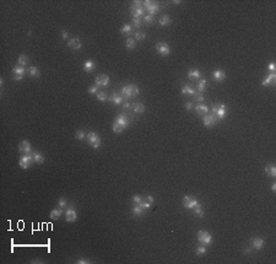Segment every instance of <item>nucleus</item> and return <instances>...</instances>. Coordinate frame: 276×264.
Instances as JSON below:
<instances>
[{"label": "nucleus", "instance_id": "2f4dec72", "mask_svg": "<svg viewBox=\"0 0 276 264\" xmlns=\"http://www.w3.org/2000/svg\"><path fill=\"white\" fill-rule=\"evenodd\" d=\"M27 71H28V75L33 76V78H37V76H39V70L36 66H30L28 69H27Z\"/></svg>", "mask_w": 276, "mask_h": 264}, {"label": "nucleus", "instance_id": "ddd939ff", "mask_svg": "<svg viewBox=\"0 0 276 264\" xmlns=\"http://www.w3.org/2000/svg\"><path fill=\"white\" fill-rule=\"evenodd\" d=\"M108 82H109V78L107 75H100L96 78V85L97 86H107L108 85Z\"/></svg>", "mask_w": 276, "mask_h": 264}, {"label": "nucleus", "instance_id": "f03ea898", "mask_svg": "<svg viewBox=\"0 0 276 264\" xmlns=\"http://www.w3.org/2000/svg\"><path fill=\"white\" fill-rule=\"evenodd\" d=\"M87 140H88V144L91 145L93 149H98L101 146V138L95 133V131H90L87 134Z\"/></svg>", "mask_w": 276, "mask_h": 264}, {"label": "nucleus", "instance_id": "58836bf2", "mask_svg": "<svg viewBox=\"0 0 276 264\" xmlns=\"http://www.w3.org/2000/svg\"><path fill=\"white\" fill-rule=\"evenodd\" d=\"M205 253H206V247H205L204 245L196 248V254H198V255H203V254H205Z\"/></svg>", "mask_w": 276, "mask_h": 264}, {"label": "nucleus", "instance_id": "423d86ee", "mask_svg": "<svg viewBox=\"0 0 276 264\" xmlns=\"http://www.w3.org/2000/svg\"><path fill=\"white\" fill-rule=\"evenodd\" d=\"M33 162V157H32V154H26L25 156H22L21 158H20V167L23 168V170H27L31 166V163Z\"/></svg>", "mask_w": 276, "mask_h": 264}, {"label": "nucleus", "instance_id": "4d7b16f0", "mask_svg": "<svg viewBox=\"0 0 276 264\" xmlns=\"http://www.w3.org/2000/svg\"><path fill=\"white\" fill-rule=\"evenodd\" d=\"M141 1H137V0H135V1H133V6H141Z\"/></svg>", "mask_w": 276, "mask_h": 264}, {"label": "nucleus", "instance_id": "cd10ccee", "mask_svg": "<svg viewBox=\"0 0 276 264\" xmlns=\"http://www.w3.org/2000/svg\"><path fill=\"white\" fill-rule=\"evenodd\" d=\"M206 86H208V82H206V80H205V79H201V80H199V81H198V91H199L200 93L205 91Z\"/></svg>", "mask_w": 276, "mask_h": 264}, {"label": "nucleus", "instance_id": "6ab92c4d", "mask_svg": "<svg viewBox=\"0 0 276 264\" xmlns=\"http://www.w3.org/2000/svg\"><path fill=\"white\" fill-rule=\"evenodd\" d=\"M32 157H33V162H36V163H43L44 162V156L38 151H33Z\"/></svg>", "mask_w": 276, "mask_h": 264}, {"label": "nucleus", "instance_id": "f257e3e1", "mask_svg": "<svg viewBox=\"0 0 276 264\" xmlns=\"http://www.w3.org/2000/svg\"><path fill=\"white\" fill-rule=\"evenodd\" d=\"M140 92V88L137 87L136 85H128V86H124L122 88V93L125 98H130V97H134L137 93Z\"/></svg>", "mask_w": 276, "mask_h": 264}, {"label": "nucleus", "instance_id": "39448f33", "mask_svg": "<svg viewBox=\"0 0 276 264\" xmlns=\"http://www.w3.org/2000/svg\"><path fill=\"white\" fill-rule=\"evenodd\" d=\"M199 204L198 199L193 198V197H189V196H185L183 198V206L187 208V209H194V208Z\"/></svg>", "mask_w": 276, "mask_h": 264}, {"label": "nucleus", "instance_id": "dca6fc26", "mask_svg": "<svg viewBox=\"0 0 276 264\" xmlns=\"http://www.w3.org/2000/svg\"><path fill=\"white\" fill-rule=\"evenodd\" d=\"M69 47L71 48V49H75V51H78V49H80V48L82 47V44H81V41L79 39V38H71L70 41H69Z\"/></svg>", "mask_w": 276, "mask_h": 264}, {"label": "nucleus", "instance_id": "b1692460", "mask_svg": "<svg viewBox=\"0 0 276 264\" xmlns=\"http://www.w3.org/2000/svg\"><path fill=\"white\" fill-rule=\"evenodd\" d=\"M61 214H63V210H61V208H60V209H53V210L51 211V214H49V216H51V219H53V220H58V219L61 216Z\"/></svg>", "mask_w": 276, "mask_h": 264}, {"label": "nucleus", "instance_id": "3c124183", "mask_svg": "<svg viewBox=\"0 0 276 264\" xmlns=\"http://www.w3.org/2000/svg\"><path fill=\"white\" fill-rule=\"evenodd\" d=\"M185 108H187L188 111L193 109V102H187V103H185Z\"/></svg>", "mask_w": 276, "mask_h": 264}, {"label": "nucleus", "instance_id": "6e6d98bb", "mask_svg": "<svg viewBox=\"0 0 276 264\" xmlns=\"http://www.w3.org/2000/svg\"><path fill=\"white\" fill-rule=\"evenodd\" d=\"M68 36H69L68 31H65V30H63V31H61V37H63V38H68Z\"/></svg>", "mask_w": 276, "mask_h": 264}, {"label": "nucleus", "instance_id": "a878e982", "mask_svg": "<svg viewBox=\"0 0 276 264\" xmlns=\"http://www.w3.org/2000/svg\"><path fill=\"white\" fill-rule=\"evenodd\" d=\"M17 63H18L20 66L27 65V64H28V57H27L26 54H21V55L18 57V59H17Z\"/></svg>", "mask_w": 276, "mask_h": 264}, {"label": "nucleus", "instance_id": "37998d69", "mask_svg": "<svg viewBox=\"0 0 276 264\" xmlns=\"http://www.w3.org/2000/svg\"><path fill=\"white\" fill-rule=\"evenodd\" d=\"M130 31H132V26H130V25H124L122 29H120V32H122V33H129Z\"/></svg>", "mask_w": 276, "mask_h": 264}, {"label": "nucleus", "instance_id": "5701e85b", "mask_svg": "<svg viewBox=\"0 0 276 264\" xmlns=\"http://www.w3.org/2000/svg\"><path fill=\"white\" fill-rule=\"evenodd\" d=\"M95 63L92 60H86L85 63H84V70L85 71H87V73H91V71H93L95 70Z\"/></svg>", "mask_w": 276, "mask_h": 264}, {"label": "nucleus", "instance_id": "20e7f679", "mask_svg": "<svg viewBox=\"0 0 276 264\" xmlns=\"http://www.w3.org/2000/svg\"><path fill=\"white\" fill-rule=\"evenodd\" d=\"M212 112L213 114H215L217 118H220V119H223V118L226 117V106L223 105V103H220V105H215L212 107Z\"/></svg>", "mask_w": 276, "mask_h": 264}, {"label": "nucleus", "instance_id": "5fc2aeb1", "mask_svg": "<svg viewBox=\"0 0 276 264\" xmlns=\"http://www.w3.org/2000/svg\"><path fill=\"white\" fill-rule=\"evenodd\" d=\"M123 107H124V108H125V109H128V108H130V107H132V106H130V103H129V101H125V102H124V103H123Z\"/></svg>", "mask_w": 276, "mask_h": 264}, {"label": "nucleus", "instance_id": "49530a36", "mask_svg": "<svg viewBox=\"0 0 276 264\" xmlns=\"http://www.w3.org/2000/svg\"><path fill=\"white\" fill-rule=\"evenodd\" d=\"M88 92L92 93V95H96V93L98 92V86H97V85H93V86H91V87H88Z\"/></svg>", "mask_w": 276, "mask_h": 264}, {"label": "nucleus", "instance_id": "1a4fd4ad", "mask_svg": "<svg viewBox=\"0 0 276 264\" xmlns=\"http://www.w3.org/2000/svg\"><path fill=\"white\" fill-rule=\"evenodd\" d=\"M144 4H145V6H146L147 11H149V15H152V16L155 15V14H156L158 10L161 9L157 4L152 3V1H144Z\"/></svg>", "mask_w": 276, "mask_h": 264}, {"label": "nucleus", "instance_id": "c756f323", "mask_svg": "<svg viewBox=\"0 0 276 264\" xmlns=\"http://www.w3.org/2000/svg\"><path fill=\"white\" fill-rule=\"evenodd\" d=\"M265 172L267 173L269 176H271V177H276V167L274 165H269L265 167Z\"/></svg>", "mask_w": 276, "mask_h": 264}, {"label": "nucleus", "instance_id": "72a5a7b5", "mask_svg": "<svg viewBox=\"0 0 276 264\" xmlns=\"http://www.w3.org/2000/svg\"><path fill=\"white\" fill-rule=\"evenodd\" d=\"M12 74L14 75H23L25 74V68L17 65V66H15L12 69Z\"/></svg>", "mask_w": 276, "mask_h": 264}, {"label": "nucleus", "instance_id": "4be33fe9", "mask_svg": "<svg viewBox=\"0 0 276 264\" xmlns=\"http://www.w3.org/2000/svg\"><path fill=\"white\" fill-rule=\"evenodd\" d=\"M109 101H112L114 105H120V103L123 102V97L122 96H119L117 92H113L112 93V96L109 97Z\"/></svg>", "mask_w": 276, "mask_h": 264}, {"label": "nucleus", "instance_id": "4c0bfd02", "mask_svg": "<svg viewBox=\"0 0 276 264\" xmlns=\"http://www.w3.org/2000/svg\"><path fill=\"white\" fill-rule=\"evenodd\" d=\"M112 129H113V131H114V133H117V134H120L122 133V131H123V128L119 126V124L118 123H113V126H112Z\"/></svg>", "mask_w": 276, "mask_h": 264}, {"label": "nucleus", "instance_id": "473e14b6", "mask_svg": "<svg viewBox=\"0 0 276 264\" xmlns=\"http://www.w3.org/2000/svg\"><path fill=\"white\" fill-rule=\"evenodd\" d=\"M194 214L196 215L198 218H203L204 216V209H203V206L198 204L195 208H194Z\"/></svg>", "mask_w": 276, "mask_h": 264}, {"label": "nucleus", "instance_id": "0eeeda50", "mask_svg": "<svg viewBox=\"0 0 276 264\" xmlns=\"http://www.w3.org/2000/svg\"><path fill=\"white\" fill-rule=\"evenodd\" d=\"M203 122H204V126L205 127H208V128H210V127H213L215 124L217 123V117L215 116V114H205L204 116V118H203Z\"/></svg>", "mask_w": 276, "mask_h": 264}, {"label": "nucleus", "instance_id": "7c9ffc66", "mask_svg": "<svg viewBox=\"0 0 276 264\" xmlns=\"http://www.w3.org/2000/svg\"><path fill=\"white\" fill-rule=\"evenodd\" d=\"M144 213V209L139 205V204H135V206L133 208V215L134 216H141Z\"/></svg>", "mask_w": 276, "mask_h": 264}, {"label": "nucleus", "instance_id": "de8ad7c7", "mask_svg": "<svg viewBox=\"0 0 276 264\" xmlns=\"http://www.w3.org/2000/svg\"><path fill=\"white\" fill-rule=\"evenodd\" d=\"M141 200H142V197H141V196H134V197H133V203H134V204H140Z\"/></svg>", "mask_w": 276, "mask_h": 264}, {"label": "nucleus", "instance_id": "ea45409f", "mask_svg": "<svg viewBox=\"0 0 276 264\" xmlns=\"http://www.w3.org/2000/svg\"><path fill=\"white\" fill-rule=\"evenodd\" d=\"M75 138H76L78 140H82V139L85 138V131L84 130H78L76 134H75Z\"/></svg>", "mask_w": 276, "mask_h": 264}, {"label": "nucleus", "instance_id": "79ce46f5", "mask_svg": "<svg viewBox=\"0 0 276 264\" xmlns=\"http://www.w3.org/2000/svg\"><path fill=\"white\" fill-rule=\"evenodd\" d=\"M194 96H195V101H196V102H198V103H203V102H204V101H205V97H204V96H203V95H201V93H200V92H199V93H198V95H196V93H195V95H194Z\"/></svg>", "mask_w": 276, "mask_h": 264}, {"label": "nucleus", "instance_id": "4468645a", "mask_svg": "<svg viewBox=\"0 0 276 264\" xmlns=\"http://www.w3.org/2000/svg\"><path fill=\"white\" fill-rule=\"evenodd\" d=\"M130 11H132V15L134 16V19H140L144 15V9L141 6H132Z\"/></svg>", "mask_w": 276, "mask_h": 264}, {"label": "nucleus", "instance_id": "7ed1b4c3", "mask_svg": "<svg viewBox=\"0 0 276 264\" xmlns=\"http://www.w3.org/2000/svg\"><path fill=\"white\" fill-rule=\"evenodd\" d=\"M198 241L201 243V245H210V243L212 242V236L209 233V232H206V231H199L198 232Z\"/></svg>", "mask_w": 276, "mask_h": 264}, {"label": "nucleus", "instance_id": "c03bdc74", "mask_svg": "<svg viewBox=\"0 0 276 264\" xmlns=\"http://www.w3.org/2000/svg\"><path fill=\"white\" fill-rule=\"evenodd\" d=\"M66 204H68V201H66L65 198H59V199H58V205H59V208H64V206H66Z\"/></svg>", "mask_w": 276, "mask_h": 264}, {"label": "nucleus", "instance_id": "2eb2a0df", "mask_svg": "<svg viewBox=\"0 0 276 264\" xmlns=\"http://www.w3.org/2000/svg\"><path fill=\"white\" fill-rule=\"evenodd\" d=\"M115 123H118V124H119V126H120L123 129L128 128V126H129V121L127 119V118H125V116H124V114H120V116H118V117H117Z\"/></svg>", "mask_w": 276, "mask_h": 264}, {"label": "nucleus", "instance_id": "13d9d810", "mask_svg": "<svg viewBox=\"0 0 276 264\" xmlns=\"http://www.w3.org/2000/svg\"><path fill=\"white\" fill-rule=\"evenodd\" d=\"M271 191H272V192H275V191H276V183H274V184H272V187H271Z\"/></svg>", "mask_w": 276, "mask_h": 264}, {"label": "nucleus", "instance_id": "8fccbe9b", "mask_svg": "<svg viewBox=\"0 0 276 264\" xmlns=\"http://www.w3.org/2000/svg\"><path fill=\"white\" fill-rule=\"evenodd\" d=\"M133 25L135 27H140L141 26V19H133Z\"/></svg>", "mask_w": 276, "mask_h": 264}, {"label": "nucleus", "instance_id": "f3484780", "mask_svg": "<svg viewBox=\"0 0 276 264\" xmlns=\"http://www.w3.org/2000/svg\"><path fill=\"white\" fill-rule=\"evenodd\" d=\"M252 246H253L254 249H257V251L258 249H261L264 246V240L260 238V237H255V238L252 240Z\"/></svg>", "mask_w": 276, "mask_h": 264}, {"label": "nucleus", "instance_id": "a19ab883", "mask_svg": "<svg viewBox=\"0 0 276 264\" xmlns=\"http://www.w3.org/2000/svg\"><path fill=\"white\" fill-rule=\"evenodd\" d=\"M134 37H135V39H137V41H142V39H145V37H146V34H145L144 32H136Z\"/></svg>", "mask_w": 276, "mask_h": 264}, {"label": "nucleus", "instance_id": "603ef678", "mask_svg": "<svg viewBox=\"0 0 276 264\" xmlns=\"http://www.w3.org/2000/svg\"><path fill=\"white\" fill-rule=\"evenodd\" d=\"M269 69L271 70V73H275V63L274 61H271V63L269 64Z\"/></svg>", "mask_w": 276, "mask_h": 264}, {"label": "nucleus", "instance_id": "bf43d9fd", "mask_svg": "<svg viewBox=\"0 0 276 264\" xmlns=\"http://www.w3.org/2000/svg\"><path fill=\"white\" fill-rule=\"evenodd\" d=\"M244 253H245V254H247V253H250V249H245Z\"/></svg>", "mask_w": 276, "mask_h": 264}, {"label": "nucleus", "instance_id": "6e6552de", "mask_svg": "<svg viewBox=\"0 0 276 264\" xmlns=\"http://www.w3.org/2000/svg\"><path fill=\"white\" fill-rule=\"evenodd\" d=\"M156 49H157V52L160 53L161 55H168V54L171 53V48H169V46H168L167 43H166V42H160V43H157Z\"/></svg>", "mask_w": 276, "mask_h": 264}, {"label": "nucleus", "instance_id": "c85d7f7f", "mask_svg": "<svg viewBox=\"0 0 276 264\" xmlns=\"http://www.w3.org/2000/svg\"><path fill=\"white\" fill-rule=\"evenodd\" d=\"M133 108H134V111H135V113H144V112H145V106L142 105L141 102H136V103H134Z\"/></svg>", "mask_w": 276, "mask_h": 264}, {"label": "nucleus", "instance_id": "aec40b11", "mask_svg": "<svg viewBox=\"0 0 276 264\" xmlns=\"http://www.w3.org/2000/svg\"><path fill=\"white\" fill-rule=\"evenodd\" d=\"M195 111H196V113H198V114H200V116H205L206 113L209 112V107H208V106H205V105H203V103H200V105H198V106L195 107Z\"/></svg>", "mask_w": 276, "mask_h": 264}, {"label": "nucleus", "instance_id": "e433bc0d", "mask_svg": "<svg viewBox=\"0 0 276 264\" xmlns=\"http://www.w3.org/2000/svg\"><path fill=\"white\" fill-rule=\"evenodd\" d=\"M136 47V43H135V39L134 38H128L127 39V48L128 49H134V48Z\"/></svg>", "mask_w": 276, "mask_h": 264}, {"label": "nucleus", "instance_id": "393cba45", "mask_svg": "<svg viewBox=\"0 0 276 264\" xmlns=\"http://www.w3.org/2000/svg\"><path fill=\"white\" fill-rule=\"evenodd\" d=\"M182 93H183V95H190V96H194L196 92H195V90L193 88V87H190V86H188V85H184V86L182 87Z\"/></svg>", "mask_w": 276, "mask_h": 264}, {"label": "nucleus", "instance_id": "864d4df0", "mask_svg": "<svg viewBox=\"0 0 276 264\" xmlns=\"http://www.w3.org/2000/svg\"><path fill=\"white\" fill-rule=\"evenodd\" d=\"M22 79H23V75H14V80H16V81H20Z\"/></svg>", "mask_w": 276, "mask_h": 264}, {"label": "nucleus", "instance_id": "9d476101", "mask_svg": "<svg viewBox=\"0 0 276 264\" xmlns=\"http://www.w3.org/2000/svg\"><path fill=\"white\" fill-rule=\"evenodd\" d=\"M76 219H78V214L75 211V209L74 208H69L65 211V220L68 222H74V221H76Z\"/></svg>", "mask_w": 276, "mask_h": 264}, {"label": "nucleus", "instance_id": "bb28decb", "mask_svg": "<svg viewBox=\"0 0 276 264\" xmlns=\"http://www.w3.org/2000/svg\"><path fill=\"white\" fill-rule=\"evenodd\" d=\"M160 25L161 26H168V25H171V22H172V20H171V17L168 16V15H163V16H161V19H160Z\"/></svg>", "mask_w": 276, "mask_h": 264}, {"label": "nucleus", "instance_id": "f704fd0d", "mask_svg": "<svg viewBox=\"0 0 276 264\" xmlns=\"http://www.w3.org/2000/svg\"><path fill=\"white\" fill-rule=\"evenodd\" d=\"M200 71L199 70H189L188 71V78L190 79H199L200 78Z\"/></svg>", "mask_w": 276, "mask_h": 264}, {"label": "nucleus", "instance_id": "a211bd4d", "mask_svg": "<svg viewBox=\"0 0 276 264\" xmlns=\"http://www.w3.org/2000/svg\"><path fill=\"white\" fill-rule=\"evenodd\" d=\"M275 80H276V74H275V73H271L265 80H263V82H261V84H263L264 86L274 85V84H275Z\"/></svg>", "mask_w": 276, "mask_h": 264}, {"label": "nucleus", "instance_id": "412c9836", "mask_svg": "<svg viewBox=\"0 0 276 264\" xmlns=\"http://www.w3.org/2000/svg\"><path fill=\"white\" fill-rule=\"evenodd\" d=\"M212 76H213V79H215V80L222 81V80H225V78H226V74H225L223 70H215V71L212 73Z\"/></svg>", "mask_w": 276, "mask_h": 264}, {"label": "nucleus", "instance_id": "f8f14e48", "mask_svg": "<svg viewBox=\"0 0 276 264\" xmlns=\"http://www.w3.org/2000/svg\"><path fill=\"white\" fill-rule=\"evenodd\" d=\"M18 150H20V152H23V154H30L31 152V145H30L28 140H23V141L20 143Z\"/></svg>", "mask_w": 276, "mask_h": 264}, {"label": "nucleus", "instance_id": "09e8293b", "mask_svg": "<svg viewBox=\"0 0 276 264\" xmlns=\"http://www.w3.org/2000/svg\"><path fill=\"white\" fill-rule=\"evenodd\" d=\"M78 264H90V263H92L91 260H88V259H85V258H80L79 260H76Z\"/></svg>", "mask_w": 276, "mask_h": 264}, {"label": "nucleus", "instance_id": "a18cd8bd", "mask_svg": "<svg viewBox=\"0 0 276 264\" xmlns=\"http://www.w3.org/2000/svg\"><path fill=\"white\" fill-rule=\"evenodd\" d=\"M144 21L147 22V24H152V22H154V16H152V15H149V14H147V15L144 16Z\"/></svg>", "mask_w": 276, "mask_h": 264}, {"label": "nucleus", "instance_id": "c9c22d12", "mask_svg": "<svg viewBox=\"0 0 276 264\" xmlns=\"http://www.w3.org/2000/svg\"><path fill=\"white\" fill-rule=\"evenodd\" d=\"M96 96H97V100L102 101V102H106L108 100V96L106 92H103V91H98L97 93H96Z\"/></svg>", "mask_w": 276, "mask_h": 264}, {"label": "nucleus", "instance_id": "9b49d317", "mask_svg": "<svg viewBox=\"0 0 276 264\" xmlns=\"http://www.w3.org/2000/svg\"><path fill=\"white\" fill-rule=\"evenodd\" d=\"M155 201V199H154V197L152 196H147V197H145V198H142V200H141V203L139 204L144 210H146V209H149V208L152 205V203Z\"/></svg>", "mask_w": 276, "mask_h": 264}]
</instances>
